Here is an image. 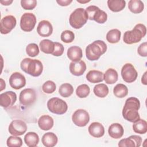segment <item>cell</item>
I'll use <instances>...</instances> for the list:
<instances>
[{
	"label": "cell",
	"mask_w": 147,
	"mask_h": 147,
	"mask_svg": "<svg viewBox=\"0 0 147 147\" xmlns=\"http://www.w3.org/2000/svg\"><path fill=\"white\" fill-rule=\"evenodd\" d=\"M140 108L139 99L136 97L127 98L122 110V116L125 119L130 122H134L140 119L138 110Z\"/></svg>",
	"instance_id": "1"
},
{
	"label": "cell",
	"mask_w": 147,
	"mask_h": 147,
	"mask_svg": "<svg viewBox=\"0 0 147 147\" xmlns=\"http://www.w3.org/2000/svg\"><path fill=\"white\" fill-rule=\"evenodd\" d=\"M20 67L24 72L34 77L40 76L43 71L42 63L38 60L30 58L24 59L21 62Z\"/></svg>",
	"instance_id": "2"
},
{
	"label": "cell",
	"mask_w": 147,
	"mask_h": 147,
	"mask_svg": "<svg viewBox=\"0 0 147 147\" xmlns=\"http://www.w3.org/2000/svg\"><path fill=\"white\" fill-rule=\"evenodd\" d=\"M107 51V45L102 40H96L86 48V57L90 61L98 60Z\"/></svg>",
	"instance_id": "3"
},
{
	"label": "cell",
	"mask_w": 147,
	"mask_h": 147,
	"mask_svg": "<svg viewBox=\"0 0 147 147\" xmlns=\"http://www.w3.org/2000/svg\"><path fill=\"white\" fill-rule=\"evenodd\" d=\"M146 33V26L144 24H138L131 30H127L125 32L123 40L127 44L137 43L141 40L145 36Z\"/></svg>",
	"instance_id": "4"
},
{
	"label": "cell",
	"mask_w": 147,
	"mask_h": 147,
	"mask_svg": "<svg viewBox=\"0 0 147 147\" xmlns=\"http://www.w3.org/2000/svg\"><path fill=\"white\" fill-rule=\"evenodd\" d=\"M88 17L86 10L83 8H77L71 13L69 18L70 25L75 29H80L87 21Z\"/></svg>",
	"instance_id": "5"
},
{
	"label": "cell",
	"mask_w": 147,
	"mask_h": 147,
	"mask_svg": "<svg viewBox=\"0 0 147 147\" xmlns=\"http://www.w3.org/2000/svg\"><path fill=\"white\" fill-rule=\"evenodd\" d=\"M47 107L51 113L61 115L67 112L68 105L63 99L54 97L48 100L47 102Z\"/></svg>",
	"instance_id": "6"
},
{
	"label": "cell",
	"mask_w": 147,
	"mask_h": 147,
	"mask_svg": "<svg viewBox=\"0 0 147 147\" xmlns=\"http://www.w3.org/2000/svg\"><path fill=\"white\" fill-rule=\"evenodd\" d=\"M88 19L94 20L97 23L103 24L107 20V15L103 10L94 5L89 6L86 9Z\"/></svg>",
	"instance_id": "7"
},
{
	"label": "cell",
	"mask_w": 147,
	"mask_h": 147,
	"mask_svg": "<svg viewBox=\"0 0 147 147\" xmlns=\"http://www.w3.org/2000/svg\"><path fill=\"white\" fill-rule=\"evenodd\" d=\"M36 24V17L32 13H25L22 14L20 20V28L25 32L32 31Z\"/></svg>",
	"instance_id": "8"
},
{
	"label": "cell",
	"mask_w": 147,
	"mask_h": 147,
	"mask_svg": "<svg viewBox=\"0 0 147 147\" xmlns=\"http://www.w3.org/2000/svg\"><path fill=\"white\" fill-rule=\"evenodd\" d=\"M72 120L75 125L79 127H84L89 122L90 115L85 110L78 109L72 114Z\"/></svg>",
	"instance_id": "9"
},
{
	"label": "cell",
	"mask_w": 147,
	"mask_h": 147,
	"mask_svg": "<svg viewBox=\"0 0 147 147\" xmlns=\"http://www.w3.org/2000/svg\"><path fill=\"white\" fill-rule=\"evenodd\" d=\"M121 76L125 82L132 83L136 80L138 74L134 67L131 64L126 63L124 64L121 69Z\"/></svg>",
	"instance_id": "10"
},
{
	"label": "cell",
	"mask_w": 147,
	"mask_h": 147,
	"mask_svg": "<svg viewBox=\"0 0 147 147\" xmlns=\"http://www.w3.org/2000/svg\"><path fill=\"white\" fill-rule=\"evenodd\" d=\"M36 100V93L33 88H25L21 91L19 96V101L22 105L29 106Z\"/></svg>",
	"instance_id": "11"
},
{
	"label": "cell",
	"mask_w": 147,
	"mask_h": 147,
	"mask_svg": "<svg viewBox=\"0 0 147 147\" xmlns=\"http://www.w3.org/2000/svg\"><path fill=\"white\" fill-rule=\"evenodd\" d=\"M27 130L26 123L20 119H15L11 122L9 126V132L13 136H19L23 135Z\"/></svg>",
	"instance_id": "12"
},
{
	"label": "cell",
	"mask_w": 147,
	"mask_h": 147,
	"mask_svg": "<svg viewBox=\"0 0 147 147\" xmlns=\"http://www.w3.org/2000/svg\"><path fill=\"white\" fill-rule=\"evenodd\" d=\"M16 18L13 16L9 15L2 18L0 22L1 34H6L10 33L16 26Z\"/></svg>",
	"instance_id": "13"
},
{
	"label": "cell",
	"mask_w": 147,
	"mask_h": 147,
	"mask_svg": "<svg viewBox=\"0 0 147 147\" xmlns=\"http://www.w3.org/2000/svg\"><path fill=\"white\" fill-rule=\"evenodd\" d=\"M9 84L11 87L15 90H19L26 84V79L20 72L13 73L9 78Z\"/></svg>",
	"instance_id": "14"
},
{
	"label": "cell",
	"mask_w": 147,
	"mask_h": 147,
	"mask_svg": "<svg viewBox=\"0 0 147 147\" xmlns=\"http://www.w3.org/2000/svg\"><path fill=\"white\" fill-rule=\"evenodd\" d=\"M17 100L16 94L11 91L5 92L0 95L1 106L5 108H7L13 106Z\"/></svg>",
	"instance_id": "15"
},
{
	"label": "cell",
	"mask_w": 147,
	"mask_h": 147,
	"mask_svg": "<svg viewBox=\"0 0 147 147\" xmlns=\"http://www.w3.org/2000/svg\"><path fill=\"white\" fill-rule=\"evenodd\" d=\"M38 34L41 37H48L53 32V27L51 22L47 20L40 21L37 28Z\"/></svg>",
	"instance_id": "16"
},
{
	"label": "cell",
	"mask_w": 147,
	"mask_h": 147,
	"mask_svg": "<svg viewBox=\"0 0 147 147\" xmlns=\"http://www.w3.org/2000/svg\"><path fill=\"white\" fill-rule=\"evenodd\" d=\"M86 69V64L83 60L72 61L69 64L70 72L75 76L82 75Z\"/></svg>",
	"instance_id": "17"
},
{
	"label": "cell",
	"mask_w": 147,
	"mask_h": 147,
	"mask_svg": "<svg viewBox=\"0 0 147 147\" xmlns=\"http://www.w3.org/2000/svg\"><path fill=\"white\" fill-rule=\"evenodd\" d=\"M89 134L94 137L99 138L105 134V128L102 124L98 122H92L88 128Z\"/></svg>",
	"instance_id": "18"
},
{
	"label": "cell",
	"mask_w": 147,
	"mask_h": 147,
	"mask_svg": "<svg viewBox=\"0 0 147 147\" xmlns=\"http://www.w3.org/2000/svg\"><path fill=\"white\" fill-rule=\"evenodd\" d=\"M108 133L111 138L118 139L122 137L124 133V130L121 124L118 123H114L109 126Z\"/></svg>",
	"instance_id": "19"
},
{
	"label": "cell",
	"mask_w": 147,
	"mask_h": 147,
	"mask_svg": "<svg viewBox=\"0 0 147 147\" xmlns=\"http://www.w3.org/2000/svg\"><path fill=\"white\" fill-rule=\"evenodd\" d=\"M67 57L72 61L80 60L83 56L82 50L78 46H72L69 47L67 51Z\"/></svg>",
	"instance_id": "20"
},
{
	"label": "cell",
	"mask_w": 147,
	"mask_h": 147,
	"mask_svg": "<svg viewBox=\"0 0 147 147\" xmlns=\"http://www.w3.org/2000/svg\"><path fill=\"white\" fill-rule=\"evenodd\" d=\"M53 119L48 115H43L41 116L38 120L39 127L42 130H48L53 126Z\"/></svg>",
	"instance_id": "21"
},
{
	"label": "cell",
	"mask_w": 147,
	"mask_h": 147,
	"mask_svg": "<svg viewBox=\"0 0 147 147\" xmlns=\"http://www.w3.org/2000/svg\"><path fill=\"white\" fill-rule=\"evenodd\" d=\"M58 141L57 136L52 132H48L45 133L41 138L42 144L46 147L55 146Z\"/></svg>",
	"instance_id": "22"
},
{
	"label": "cell",
	"mask_w": 147,
	"mask_h": 147,
	"mask_svg": "<svg viewBox=\"0 0 147 147\" xmlns=\"http://www.w3.org/2000/svg\"><path fill=\"white\" fill-rule=\"evenodd\" d=\"M104 74L99 71L91 70L86 75L87 80L92 83H96L102 82Z\"/></svg>",
	"instance_id": "23"
},
{
	"label": "cell",
	"mask_w": 147,
	"mask_h": 147,
	"mask_svg": "<svg viewBox=\"0 0 147 147\" xmlns=\"http://www.w3.org/2000/svg\"><path fill=\"white\" fill-rule=\"evenodd\" d=\"M24 141L28 146L34 147L39 142V137L36 133L30 131L24 136Z\"/></svg>",
	"instance_id": "24"
},
{
	"label": "cell",
	"mask_w": 147,
	"mask_h": 147,
	"mask_svg": "<svg viewBox=\"0 0 147 147\" xmlns=\"http://www.w3.org/2000/svg\"><path fill=\"white\" fill-rule=\"evenodd\" d=\"M107 6L112 11L119 12L125 7L126 2L124 0H108Z\"/></svg>",
	"instance_id": "25"
},
{
	"label": "cell",
	"mask_w": 147,
	"mask_h": 147,
	"mask_svg": "<svg viewBox=\"0 0 147 147\" xmlns=\"http://www.w3.org/2000/svg\"><path fill=\"white\" fill-rule=\"evenodd\" d=\"M118 78V72L113 68L108 69L103 75V79L106 83L109 84H112L115 83Z\"/></svg>",
	"instance_id": "26"
},
{
	"label": "cell",
	"mask_w": 147,
	"mask_h": 147,
	"mask_svg": "<svg viewBox=\"0 0 147 147\" xmlns=\"http://www.w3.org/2000/svg\"><path fill=\"white\" fill-rule=\"evenodd\" d=\"M128 8L131 12L138 14L143 11L144 5L140 0H130L128 3Z\"/></svg>",
	"instance_id": "27"
},
{
	"label": "cell",
	"mask_w": 147,
	"mask_h": 147,
	"mask_svg": "<svg viewBox=\"0 0 147 147\" xmlns=\"http://www.w3.org/2000/svg\"><path fill=\"white\" fill-rule=\"evenodd\" d=\"M41 51L47 54H52L54 50L55 44L52 41L45 39L42 40L39 44Z\"/></svg>",
	"instance_id": "28"
},
{
	"label": "cell",
	"mask_w": 147,
	"mask_h": 147,
	"mask_svg": "<svg viewBox=\"0 0 147 147\" xmlns=\"http://www.w3.org/2000/svg\"><path fill=\"white\" fill-rule=\"evenodd\" d=\"M133 129L135 133L139 134H145L147 131V122L146 121L139 119L137 121L133 122Z\"/></svg>",
	"instance_id": "29"
},
{
	"label": "cell",
	"mask_w": 147,
	"mask_h": 147,
	"mask_svg": "<svg viewBox=\"0 0 147 147\" xmlns=\"http://www.w3.org/2000/svg\"><path fill=\"white\" fill-rule=\"evenodd\" d=\"M121 32L117 29H113L109 30L106 34L107 41L111 44L117 43L119 41Z\"/></svg>",
	"instance_id": "30"
},
{
	"label": "cell",
	"mask_w": 147,
	"mask_h": 147,
	"mask_svg": "<svg viewBox=\"0 0 147 147\" xmlns=\"http://www.w3.org/2000/svg\"><path fill=\"white\" fill-rule=\"evenodd\" d=\"M93 91L96 96L99 98H105L109 93V88L105 84L100 83L94 86Z\"/></svg>",
	"instance_id": "31"
},
{
	"label": "cell",
	"mask_w": 147,
	"mask_h": 147,
	"mask_svg": "<svg viewBox=\"0 0 147 147\" xmlns=\"http://www.w3.org/2000/svg\"><path fill=\"white\" fill-rule=\"evenodd\" d=\"M113 94L117 98H124L128 94V88L127 86L123 84H117L114 87Z\"/></svg>",
	"instance_id": "32"
},
{
	"label": "cell",
	"mask_w": 147,
	"mask_h": 147,
	"mask_svg": "<svg viewBox=\"0 0 147 147\" xmlns=\"http://www.w3.org/2000/svg\"><path fill=\"white\" fill-rule=\"evenodd\" d=\"M59 92L60 95L64 98L69 97L74 92V87L69 83H67L62 84L59 87Z\"/></svg>",
	"instance_id": "33"
},
{
	"label": "cell",
	"mask_w": 147,
	"mask_h": 147,
	"mask_svg": "<svg viewBox=\"0 0 147 147\" xmlns=\"http://www.w3.org/2000/svg\"><path fill=\"white\" fill-rule=\"evenodd\" d=\"M90 92V87L87 84H83L79 86L76 90V95L80 98H86L89 95Z\"/></svg>",
	"instance_id": "34"
},
{
	"label": "cell",
	"mask_w": 147,
	"mask_h": 147,
	"mask_svg": "<svg viewBox=\"0 0 147 147\" xmlns=\"http://www.w3.org/2000/svg\"><path fill=\"white\" fill-rule=\"evenodd\" d=\"M6 144L9 147H20L22 145V140L19 137L10 136L7 140Z\"/></svg>",
	"instance_id": "35"
},
{
	"label": "cell",
	"mask_w": 147,
	"mask_h": 147,
	"mask_svg": "<svg viewBox=\"0 0 147 147\" xmlns=\"http://www.w3.org/2000/svg\"><path fill=\"white\" fill-rule=\"evenodd\" d=\"M26 52L30 57H35L39 53L38 46L35 43H30L26 47Z\"/></svg>",
	"instance_id": "36"
},
{
	"label": "cell",
	"mask_w": 147,
	"mask_h": 147,
	"mask_svg": "<svg viewBox=\"0 0 147 147\" xmlns=\"http://www.w3.org/2000/svg\"><path fill=\"white\" fill-rule=\"evenodd\" d=\"M60 37L63 42L70 43L74 41L75 38V34L73 32L69 30H65L61 33Z\"/></svg>",
	"instance_id": "37"
},
{
	"label": "cell",
	"mask_w": 147,
	"mask_h": 147,
	"mask_svg": "<svg viewBox=\"0 0 147 147\" xmlns=\"http://www.w3.org/2000/svg\"><path fill=\"white\" fill-rule=\"evenodd\" d=\"M56 88L55 83L52 80H48L45 82L42 86V91L47 94L53 93L56 90Z\"/></svg>",
	"instance_id": "38"
},
{
	"label": "cell",
	"mask_w": 147,
	"mask_h": 147,
	"mask_svg": "<svg viewBox=\"0 0 147 147\" xmlns=\"http://www.w3.org/2000/svg\"><path fill=\"white\" fill-rule=\"evenodd\" d=\"M21 5L25 10H33L37 5V1L22 0L21 1Z\"/></svg>",
	"instance_id": "39"
},
{
	"label": "cell",
	"mask_w": 147,
	"mask_h": 147,
	"mask_svg": "<svg viewBox=\"0 0 147 147\" xmlns=\"http://www.w3.org/2000/svg\"><path fill=\"white\" fill-rule=\"evenodd\" d=\"M55 47L53 52H52V55L55 56H60L64 53V47L63 45L58 42H54Z\"/></svg>",
	"instance_id": "40"
},
{
	"label": "cell",
	"mask_w": 147,
	"mask_h": 147,
	"mask_svg": "<svg viewBox=\"0 0 147 147\" xmlns=\"http://www.w3.org/2000/svg\"><path fill=\"white\" fill-rule=\"evenodd\" d=\"M118 146L120 147H134L135 146V143L131 138L128 137L120 140Z\"/></svg>",
	"instance_id": "41"
},
{
	"label": "cell",
	"mask_w": 147,
	"mask_h": 147,
	"mask_svg": "<svg viewBox=\"0 0 147 147\" xmlns=\"http://www.w3.org/2000/svg\"><path fill=\"white\" fill-rule=\"evenodd\" d=\"M138 55L142 57H146L147 56V43L144 42L140 45L137 49Z\"/></svg>",
	"instance_id": "42"
},
{
	"label": "cell",
	"mask_w": 147,
	"mask_h": 147,
	"mask_svg": "<svg viewBox=\"0 0 147 147\" xmlns=\"http://www.w3.org/2000/svg\"><path fill=\"white\" fill-rule=\"evenodd\" d=\"M129 138H131L134 141L135 143V146L139 147L141 146L142 142V138L140 136L137 135H132L130 136Z\"/></svg>",
	"instance_id": "43"
},
{
	"label": "cell",
	"mask_w": 147,
	"mask_h": 147,
	"mask_svg": "<svg viewBox=\"0 0 147 147\" xmlns=\"http://www.w3.org/2000/svg\"><path fill=\"white\" fill-rule=\"evenodd\" d=\"M72 2V0H57L56 2L60 6H67Z\"/></svg>",
	"instance_id": "44"
},
{
	"label": "cell",
	"mask_w": 147,
	"mask_h": 147,
	"mask_svg": "<svg viewBox=\"0 0 147 147\" xmlns=\"http://www.w3.org/2000/svg\"><path fill=\"white\" fill-rule=\"evenodd\" d=\"M146 73H147V72L146 71L144 73V74L143 75V76H142V79H141L142 83L144 84V85H146L147 84V83H146Z\"/></svg>",
	"instance_id": "45"
},
{
	"label": "cell",
	"mask_w": 147,
	"mask_h": 147,
	"mask_svg": "<svg viewBox=\"0 0 147 147\" xmlns=\"http://www.w3.org/2000/svg\"><path fill=\"white\" fill-rule=\"evenodd\" d=\"M13 2V1L11 0V1H0V3L1 4H2L3 5H5V6H7V5H10L11 3Z\"/></svg>",
	"instance_id": "46"
},
{
	"label": "cell",
	"mask_w": 147,
	"mask_h": 147,
	"mask_svg": "<svg viewBox=\"0 0 147 147\" xmlns=\"http://www.w3.org/2000/svg\"><path fill=\"white\" fill-rule=\"evenodd\" d=\"M5 82L2 79H1V91H2L5 88Z\"/></svg>",
	"instance_id": "47"
},
{
	"label": "cell",
	"mask_w": 147,
	"mask_h": 147,
	"mask_svg": "<svg viewBox=\"0 0 147 147\" xmlns=\"http://www.w3.org/2000/svg\"><path fill=\"white\" fill-rule=\"evenodd\" d=\"M90 1H79V0H77L78 2L81 3H87L89 2Z\"/></svg>",
	"instance_id": "48"
}]
</instances>
